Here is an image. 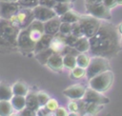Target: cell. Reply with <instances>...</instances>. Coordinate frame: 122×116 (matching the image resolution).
<instances>
[{
  "mask_svg": "<svg viewBox=\"0 0 122 116\" xmlns=\"http://www.w3.org/2000/svg\"><path fill=\"white\" fill-rule=\"evenodd\" d=\"M118 30L109 23H101L97 32L89 38L90 52L93 56L110 58L120 48Z\"/></svg>",
  "mask_w": 122,
  "mask_h": 116,
  "instance_id": "obj_1",
  "label": "cell"
},
{
  "mask_svg": "<svg viewBox=\"0 0 122 116\" xmlns=\"http://www.w3.org/2000/svg\"><path fill=\"white\" fill-rule=\"evenodd\" d=\"M20 29L10 20L0 18V52L10 53L18 50L17 36Z\"/></svg>",
  "mask_w": 122,
  "mask_h": 116,
  "instance_id": "obj_2",
  "label": "cell"
},
{
  "mask_svg": "<svg viewBox=\"0 0 122 116\" xmlns=\"http://www.w3.org/2000/svg\"><path fill=\"white\" fill-rule=\"evenodd\" d=\"M113 79H114L113 72L111 69L106 70V71L89 79V87L93 90L103 93V92L107 91L112 87V85L113 83Z\"/></svg>",
  "mask_w": 122,
  "mask_h": 116,
  "instance_id": "obj_3",
  "label": "cell"
},
{
  "mask_svg": "<svg viewBox=\"0 0 122 116\" xmlns=\"http://www.w3.org/2000/svg\"><path fill=\"white\" fill-rule=\"evenodd\" d=\"M109 69H111V66L107 58L101 56H93L91 58L89 66L86 68V77L91 79Z\"/></svg>",
  "mask_w": 122,
  "mask_h": 116,
  "instance_id": "obj_4",
  "label": "cell"
},
{
  "mask_svg": "<svg viewBox=\"0 0 122 116\" xmlns=\"http://www.w3.org/2000/svg\"><path fill=\"white\" fill-rule=\"evenodd\" d=\"M78 22L81 26L84 36L87 38H91L92 36H93L97 32V30L101 25V22L99 21V19H97L90 14L80 15Z\"/></svg>",
  "mask_w": 122,
  "mask_h": 116,
  "instance_id": "obj_5",
  "label": "cell"
},
{
  "mask_svg": "<svg viewBox=\"0 0 122 116\" xmlns=\"http://www.w3.org/2000/svg\"><path fill=\"white\" fill-rule=\"evenodd\" d=\"M33 20H34V15L32 12V9H24V8H21L18 10V12L10 19V21L19 29H27Z\"/></svg>",
  "mask_w": 122,
  "mask_h": 116,
  "instance_id": "obj_6",
  "label": "cell"
},
{
  "mask_svg": "<svg viewBox=\"0 0 122 116\" xmlns=\"http://www.w3.org/2000/svg\"><path fill=\"white\" fill-rule=\"evenodd\" d=\"M35 47V42H33L29 34L28 29H20L17 36V48L20 52L28 54L33 52Z\"/></svg>",
  "mask_w": 122,
  "mask_h": 116,
  "instance_id": "obj_7",
  "label": "cell"
},
{
  "mask_svg": "<svg viewBox=\"0 0 122 116\" xmlns=\"http://www.w3.org/2000/svg\"><path fill=\"white\" fill-rule=\"evenodd\" d=\"M86 10L88 14L103 20H110L112 18L111 10L108 9L102 2L97 4H86Z\"/></svg>",
  "mask_w": 122,
  "mask_h": 116,
  "instance_id": "obj_8",
  "label": "cell"
},
{
  "mask_svg": "<svg viewBox=\"0 0 122 116\" xmlns=\"http://www.w3.org/2000/svg\"><path fill=\"white\" fill-rule=\"evenodd\" d=\"M21 9L17 2H5L0 0V18L10 20Z\"/></svg>",
  "mask_w": 122,
  "mask_h": 116,
  "instance_id": "obj_9",
  "label": "cell"
},
{
  "mask_svg": "<svg viewBox=\"0 0 122 116\" xmlns=\"http://www.w3.org/2000/svg\"><path fill=\"white\" fill-rule=\"evenodd\" d=\"M82 99L86 103H92V104L102 105V106H104L110 102V100L105 95H103V93L93 90L90 87L86 89V92Z\"/></svg>",
  "mask_w": 122,
  "mask_h": 116,
  "instance_id": "obj_10",
  "label": "cell"
},
{
  "mask_svg": "<svg viewBox=\"0 0 122 116\" xmlns=\"http://www.w3.org/2000/svg\"><path fill=\"white\" fill-rule=\"evenodd\" d=\"M32 12L34 15V19H36L40 22H43V23H45L46 21L57 16L52 9L47 8V7H44L41 5L34 7L32 9Z\"/></svg>",
  "mask_w": 122,
  "mask_h": 116,
  "instance_id": "obj_11",
  "label": "cell"
},
{
  "mask_svg": "<svg viewBox=\"0 0 122 116\" xmlns=\"http://www.w3.org/2000/svg\"><path fill=\"white\" fill-rule=\"evenodd\" d=\"M86 89L87 88L83 85L76 84V85H72V86L65 88L62 91V93H63V95L70 98L71 100H80L83 98V96L86 92Z\"/></svg>",
  "mask_w": 122,
  "mask_h": 116,
  "instance_id": "obj_12",
  "label": "cell"
},
{
  "mask_svg": "<svg viewBox=\"0 0 122 116\" xmlns=\"http://www.w3.org/2000/svg\"><path fill=\"white\" fill-rule=\"evenodd\" d=\"M30 37L33 42H37L44 34V23L34 19L30 25L27 28Z\"/></svg>",
  "mask_w": 122,
  "mask_h": 116,
  "instance_id": "obj_13",
  "label": "cell"
},
{
  "mask_svg": "<svg viewBox=\"0 0 122 116\" xmlns=\"http://www.w3.org/2000/svg\"><path fill=\"white\" fill-rule=\"evenodd\" d=\"M65 36L66 35H63L60 32H57L56 34H54L52 36L51 44H50V48L54 53H61L62 50L64 49V48L66 47Z\"/></svg>",
  "mask_w": 122,
  "mask_h": 116,
  "instance_id": "obj_14",
  "label": "cell"
},
{
  "mask_svg": "<svg viewBox=\"0 0 122 116\" xmlns=\"http://www.w3.org/2000/svg\"><path fill=\"white\" fill-rule=\"evenodd\" d=\"M51 70L60 72L63 70L64 66H63V56L60 53H52L51 57L49 58L47 64H46Z\"/></svg>",
  "mask_w": 122,
  "mask_h": 116,
  "instance_id": "obj_15",
  "label": "cell"
},
{
  "mask_svg": "<svg viewBox=\"0 0 122 116\" xmlns=\"http://www.w3.org/2000/svg\"><path fill=\"white\" fill-rule=\"evenodd\" d=\"M60 24H61V21L58 16L46 21L44 23V33L53 36L54 34H56L59 31Z\"/></svg>",
  "mask_w": 122,
  "mask_h": 116,
  "instance_id": "obj_16",
  "label": "cell"
},
{
  "mask_svg": "<svg viewBox=\"0 0 122 116\" xmlns=\"http://www.w3.org/2000/svg\"><path fill=\"white\" fill-rule=\"evenodd\" d=\"M51 38L52 36L51 35H49V34H43V36L35 43V47H34V50H33V53H37L39 51H42L44 49H47L50 48V44H51Z\"/></svg>",
  "mask_w": 122,
  "mask_h": 116,
  "instance_id": "obj_17",
  "label": "cell"
},
{
  "mask_svg": "<svg viewBox=\"0 0 122 116\" xmlns=\"http://www.w3.org/2000/svg\"><path fill=\"white\" fill-rule=\"evenodd\" d=\"M12 96L11 87L6 82H0V101H10Z\"/></svg>",
  "mask_w": 122,
  "mask_h": 116,
  "instance_id": "obj_18",
  "label": "cell"
},
{
  "mask_svg": "<svg viewBox=\"0 0 122 116\" xmlns=\"http://www.w3.org/2000/svg\"><path fill=\"white\" fill-rule=\"evenodd\" d=\"M13 110L15 111H21L26 107V96H20V95H13L11 99L10 100Z\"/></svg>",
  "mask_w": 122,
  "mask_h": 116,
  "instance_id": "obj_19",
  "label": "cell"
},
{
  "mask_svg": "<svg viewBox=\"0 0 122 116\" xmlns=\"http://www.w3.org/2000/svg\"><path fill=\"white\" fill-rule=\"evenodd\" d=\"M26 107L37 111L40 108V106L38 104V100L36 97V93L30 92L26 95Z\"/></svg>",
  "mask_w": 122,
  "mask_h": 116,
  "instance_id": "obj_20",
  "label": "cell"
},
{
  "mask_svg": "<svg viewBox=\"0 0 122 116\" xmlns=\"http://www.w3.org/2000/svg\"><path fill=\"white\" fill-rule=\"evenodd\" d=\"M12 88V92L13 95H20V96H26L29 93V88L28 86L26 85V83L18 81L16 83H14L11 86Z\"/></svg>",
  "mask_w": 122,
  "mask_h": 116,
  "instance_id": "obj_21",
  "label": "cell"
},
{
  "mask_svg": "<svg viewBox=\"0 0 122 116\" xmlns=\"http://www.w3.org/2000/svg\"><path fill=\"white\" fill-rule=\"evenodd\" d=\"M74 48L80 53V52H87L90 50V42L89 38L82 36L79 37L74 45Z\"/></svg>",
  "mask_w": 122,
  "mask_h": 116,
  "instance_id": "obj_22",
  "label": "cell"
},
{
  "mask_svg": "<svg viewBox=\"0 0 122 116\" xmlns=\"http://www.w3.org/2000/svg\"><path fill=\"white\" fill-rule=\"evenodd\" d=\"M60 21L61 22H67V23H75L77 21H79V18H80V14H78L77 12L70 10H68L66 13L62 14L61 16H58Z\"/></svg>",
  "mask_w": 122,
  "mask_h": 116,
  "instance_id": "obj_23",
  "label": "cell"
},
{
  "mask_svg": "<svg viewBox=\"0 0 122 116\" xmlns=\"http://www.w3.org/2000/svg\"><path fill=\"white\" fill-rule=\"evenodd\" d=\"M52 53H53V51L49 48H47V49H44V50H42V51H39V52L35 53V54H34V57H35V59H36L41 65H46L47 62H48V60H49V58L51 57V55Z\"/></svg>",
  "mask_w": 122,
  "mask_h": 116,
  "instance_id": "obj_24",
  "label": "cell"
},
{
  "mask_svg": "<svg viewBox=\"0 0 122 116\" xmlns=\"http://www.w3.org/2000/svg\"><path fill=\"white\" fill-rule=\"evenodd\" d=\"M12 110L13 108L10 101H0V116H10Z\"/></svg>",
  "mask_w": 122,
  "mask_h": 116,
  "instance_id": "obj_25",
  "label": "cell"
},
{
  "mask_svg": "<svg viewBox=\"0 0 122 116\" xmlns=\"http://www.w3.org/2000/svg\"><path fill=\"white\" fill-rule=\"evenodd\" d=\"M63 66L65 68H68V69H72L73 68H75L76 67V56L71 55V54L63 55Z\"/></svg>",
  "mask_w": 122,
  "mask_h": 116,
  "instance_id": "obj_26",
  "label": "cell"
},
{
  "mask_svg": "<svg viewBox=\"0 0 122 116\" xmlns=\"http://www.w3.org/2000/svg\"><path fill=\"white\" fill-rule=\"evenodd\" d=\"M57 16H61L71 10V3H56L52 8Z\"/></svg>",
  "mask_w": 122,
  "mask_h": 116,
  "instance_id": "obj_27",
  "label": "cell"
},
{
  "mask_svg": "<svg viewBox=\"0 0 122 116\" xmlns=\"http://www.w3.org/2000/svg\"><path fill=\"white\" fill-rule=\"evenodd\" d=\"M91 58L85 53V52H80L77 54L76 56V66L83 68H87V67L89 66Z\"/></svg>",
  "mask_w": 122,
  "mask_h": 116,
  "instance_id": "obj_28",
  "label": "cell"
},
{
  "mask_svg": "<svg viewBox=\"0 0 122 116\" xmlns=\"http://www.w3.org/2000/svg\"><path fill=\"white\" fill-rule=\"evenodd\" d=\"M102 108H103L102 105H96V104H92V103H86L85 104V107H84V112L95 115Z\"/></svg>",
  "mask_w": 122,
  "mask_h": 116,
  "instance_id": "obj_29",
  "label": "cell"
},
{
  "mask_svg": "<svg viewBox=\"0 0 122 116\" xmlns=\"http://www.w3.org/2000/svg\"><path fill=\"white\" fill-rule=\"evenodd\" d=\"M71 77L72 79H80L84 76H86V69L83 68H80L78 66H76L75 68H73L72 69H71Z\"/></svg>",
  "mask_w": 122,
  "mask_h": 116,
  "instance_id": "obj_30",
  "label": "cell"
},
{
  "mask_svg": "<svg viewBox=\"0 0 122 116\" xmlns=\"http://www.w3.org/2000/svg\"><path fill=\"white\" fill-rule=\"evenodd\" d=\"M17 3L21 8L24 9H33L39 5V0H17Z\"/></svg>",
  "mask_w": 122,
  "mask_h": 116,
  "instance_id": "obj_31",
  "label": "cell"
},
{
  "mask_svg": "<svg viewBox=\"0 0 122 116\" xmlns=\"http://www.w3.org/2000/svg\"><path fill=\"white\" fill-rule=\"evenodd\" d=\"M36 97H37L38 104H39L40 107L45 106V105L47 104V102H48L49 99H50V96H49L47 93L43 92V91H38V92L36 93Z\"/></svg>",
  "mask_w": 122,
  "mask_h": 116,
  "instance_id": "obj_32",
  "label": "cell"
},
{
  "mask_svg": "<svg viewBox=\"0 0 122 116\" xmlns=\"http://www.w3.org/2000/svg\"><path fill=\"white\" fill-rule=\"evenodd\" d=\"M63 35H69L71 33V24L67 22H61L59 27V31Z\"/></svg>",
  "mask_w": 122,
  "mask_h": 116,
  "instance_id": "obj_33",
  "label": "cell"
},
{
  "mask_svg": "<svg viewBox=\"0 0 122 116\" xmlns=\"http://www.w3.org/2000/svg\"><path fill=\"white\" fill-rule=\"evenodd\" d=\"M58 107H59L58 102L55 99H52V98H50L49 101L47 102V104L45 105V108H47V110L48 111H51V112L55 111Z\"/></svg>",
  "mask_w": 122,
  "mask_h": 116,
  "instance_id": "obj_34",
  "label": "cell"
},
{
  "mask_svg": "<svg viewBox=\"0 0 122 116\" xmlns=\"http://www.w3.org/2000/svg\"><path fill=\"white\" fill-rule=\"evenodd\" d=\"M71 34H73V35H75L77 37L84 36L83 31H82V29H81V26H80V24H79L78 21L71 24Z\"/></svg>",
  "mask_w": 122,
  "mask_h": 116,
  "instance_id": "obj_35",
  "label": "cell"
},
{
  "mask_svg": "<svg viewBox=\"0 0 122 116\" xmlns=\"http://www.w3.org/2000/svg\"><path fill=\"white\" fill-rule=\"evenodd\" d=\"M78 38L79 37H77V36H75V35H73V34L71 33V34L65 36V43H66L67 46L74 47V45H75V43H76V41H77Z\"/></svg>",
  "mask_w": 122,
  "mask_h": 116,
  "instance_id": "obj_36",
  "label": "cell"
},
{
  "mask_svg": "<svg viewBox=\"0 0 122 116\" xmlns=\"http://www.w3.org/2000/svg\"><path fill=\"white\" fill-rule=\"evenodd\" d=\"M79 52L74 48V47H70V46H67L64 48V49L62 50V52L60 53L62 56L63 55H66V54H71V55H74V56H77Z\"/></svg>",
  "mask_w": 122,
  "mask_h": 116,
  "instance_id": "obj_37",
  "label": "cell"
},
{
  "mask_svg": "<svg viewBox=\"0 0 122 116\" xmlns=\"http://www.w3.org/2000/svg\"><path fill=\"white\" fill-rule=\"evenodd\" d=\"M55 4L56 2L54 0H39V5L47 7V8H51V9H52Z\"/></svg>",
  "mask_w": 122,
  "mask_h": 116,
  "instance_id": "obj_38",
  "label": "cell"
},
{
  "mask_svg": "<svg viewBox=\"0 0 122 116\" xmlns=\"http://www.w3.org/2000/svg\"><path fill=\"white\" fill-rule=\"evenodd\" d=\"M21 112V116H37L36 114V111L34 110H31L28 107H25L23 110L20 111Z\"/></svg>",
  "mask_w": 122,
  "mask_h": 116,
  "instance_id": "obj_39",
  "label": "cell"
},
{
  "mask_svg": "<svg viewBox=\"0 0 122 116\" xmlns=\"http://www.w3.org/2000/svg\"><path fill=\"white\" fill-rule=\"evenodd\" d=\"M102 3H103L108 9H110V10L112 9V8H114V7H116V5H117L116 0H103Z\"/></svg>",
  "mask_w": 122,
  "mask_h": 116,
  "instance_id": "obj_40",
  "label": "cell"
},
{
  "mask_svg": "<svg viewBox=\"0 0 122 116\" xmlns=\"http://www.w3.org/2000/svg\"><path fill=\"white\" fill-rule=\"evenodd\" d=\"M68 111L64 107H58L54 111V116H68Z\"/></svg>",
  "mask_w": 122,
  "mask_h": 116,
  "instance_id": "obj_41",
  "label": "cell"
},
{
  "mask_svg": "<svg viewBox=\"0 0 122 116\" xmlns=\"http://www.w3.org/2000/svg\"><path fill=\"white\" fill-rule=\"evenodd\" d=\"M86 4H97V3H101L103 0H85Z\"/></svg>",
  "mask_w": 122,
  "mask_h": 116,
  "instance_id": "obj_42",
  "label": "cell"
},
{
  "mask_svg": "<svg viewBox=\"0 0 122 116\" xmlns=\"http://www.w3.org/2000/svg\"><path fill=\"white\" fill-rule=\"evenodd\" d=\"M56 3H71L72 0H54Z\"/></svg>",
  "mask_w": 122,
  "mask_h": 116,
  "instance_id": "obj_43",
  "label": "cell"
},
{
  "mask_svg": "<svg viewBox=\"0 0 122 116\" xmlns=\"http://www.w3.org/2000/svg\"><path fill=\"white\" fill-rule=\"evenodd\" d=\"M117 30H118V33L122 35V23H121V24L118 26V29H117Z\"/></svg>",
  "mask_w": 122,
  "mask_h": 116,
  "instance_id": "obj_44",
  "label": "cell"
},
{
  "mask_svg": "<svg viewBox=\"0 0 122 116\" xmlns=\"http://www.w3.org/2000/svg\"><path fill=\"white\" fill-rule=\"evenodd\" d=\"M68 116H78V115H77L76 112H71V113L68 114Z\"/></svg>",
  "mask_w": 122,
  "mask_h": 116,
  "instance_id": "obj_45",
  "label": "cell"
},
{
  "mask_svg": "<svg viewBox=\"0 0 122 116\" xmlns=\"http://www.w3.org/2000/svg\"><path fill=\"white\" fill-rule=\"evenodd\" d=\"M83 116H94V115H92V114H90V113H87V112H84Z\"/></svg>",
  "mask_w": 122,
  "mask_h": 116,
  "instance_id": "obj_46",
  "label": "cell"
},
{
  "mask_svg": "<svg viewBox=\"0 0 122 116\" xmlns=\"http://www.w3.org/2000/svg\"><path fill=\"white\" fill-rule=\"evenodd\" d=\"M1 1H5V2H17V0H1Z\"/></svg>",
  "mask_w": 122,
  "mask_h": 116,
  "instance_id": "obj_47",
  "label": "cell"
},
{
  "mask_svg": "<svg viewBox=\"0 0 122 116\" xmlns=\"http://www.w3.org/2000/svg\"><path fill=\"white\" fill-rule=\"evenodd\" d=\"M117 5H122V0H116Z\"/></svg>",
  "mask_w": 122,
  "mask_h": 116,
  "instance_id": "obj_48",
  "label": "cell"
},
{
  "mask_svg": "<svg viewBox=\"0 0 122 116\" xmlns=\"http://www.w3.org/2000/svg\"><path fill=\"white\" fill-rule=\"evenodd\" d=\"M119 43H120V47L122 48V37L120 38V40H119Z\"/></svg>",
  "mask_w": 122,
  "mask_h": 116,
  "instance_id": "obj_49",
  "label": "cell"
}]
</instances>
